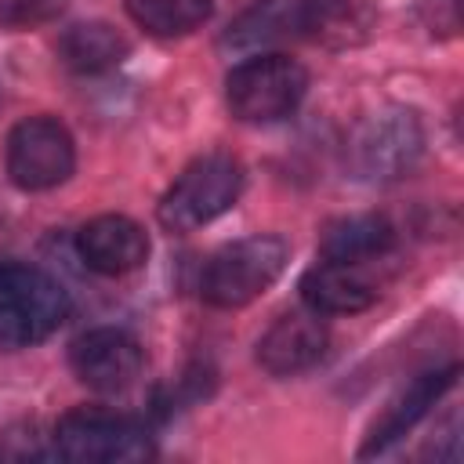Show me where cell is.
I'll list each match as a JSON object with an SVG mask.
<instances>
[{"instance_id":"1","label":"cell","mask_w":464,"mask_h":464,"mask_svg":"<svg viewBox=\"0 0 464 464\" xmlns=\"http://www.w3.org/2000/svg\"><path fill=\"white\" fill-rule=\"evenodd\" d=\"M69 319V294L36 265L0 261V348L47 341Z\"/></svg>"},{"instance_id":"2","label":"cell","mask_w":464,"mask_h":464,"mask_svg":"<svg viewBox=\"0 0 464 464\" xmlns=\"http://www.w3.org/2000/svg\"><path fill=\"white\" fill-rule=\"evenodd\" d=\"M424 152V127L413 109H377L362 116L344 141V167L359 181H399Z\"/></svg>"},{"instance_id":"3","label":"cell","mask_w":464,"mask_h":464,"mask_svg":"<svg viewBox=\"0 0 464 464\" xmlns=\"http://www.w3.org/2000/svg\"><path fill=\"white\" fill-rule=\"evenodd\" d=\"M286 261H290V246L279 236L236 239L218 254H210V261L203 265L199 297L214 308H243L257 301L283 276Z\"/></svg>"},{"instance_id":"4","label":"cell","mask_w":464,"mask_h":464,"mask_svg":"<svg viewBox=\"0 0 464 464\" xmlns=\"http://www.w3.org/2000/svg\"><path fill=\"white\" fill-rule=\"evenodd\" d=\"M54 453L72 464H138L156 453L138 417L102 406H76L54 424Z\"/></svg>"},{"instance_id":"5","label":"cell","mask_w":464,"mask_h":464,"mask_svg":"<svg viewBox=\"0 0 464 464\" xmlns=\"http://www.w3.org/2000/svg\"><path fill=\"white\" fill-rule=\"evenodd\" d=\"M304 91H308L304 65L279 51L250 54L225 76L228 109L243 123H276L290 116L301 105Z\"/></svg>"},{"instance_id":"6","label":"cell","mask_w":464,"mask_h":464,"mask_svg":"<svg viewBox=\"0 0 464 464\" xmlns=\"http://www.w3.org/2000/svg\"><path fill=\"white\" fill-rule=\"evenodd\" d=\"M243 192V167L228 152L192 160L160 199V221L170 232H192L236 207Z\"/></svg>"},{"instance_id":"7","label":"cell","mask_w":464,"mask_h":464,"mask_svg":"<svg viewBox=\"0 0 464 464\" xmlns=\"http://www.w3.org/2000/svg\"><path fill=\"white\" fill-rule=\"evenodd\" d=\"M76 167V145L65 123L51 116H29L7 134V174L25 192H47L62 185Z\"/></svg>"},{"instance_id":"8","label":"cell","mask_w":464,"mask_h":464,"mask_svg":"<svg viewBox=\"0 0 464 464\" xmlns=\"http://www.w3.org/2000/svg\"><path fill=\"white\" fill-rule=\"evenodd\" d=\"M141 362H145L141 344L116 326H94L80 334L69 348V366L80 377V384L102 395L130 388L141 373Z\"/></svg>"},{"instance_id":"9","label":"cell","mask_w":464,"mask_h":464,"mask_svg":"<svg viewBox=\"0 0 464 464\" xmlns=\"http://www.w3.org/2000/svg\"><path fill=\"white\" fill-rule=\"evenodd\" d=\"M457 377H460V366L450 362V366H431V370L417 373L406 388H399V392L388 399V406L377 413V420L370 424L359 457H377V453H384L388 446H395L402 435H410V431L428 417V410L457 384Z\"/></svg>"},{"instance_id":"10","label":"cell","mask_w":464,"mask_h":464,"mask_svg":"<svg viewBox=\"0 0 464 464\" xmlns=\"http://www.w3.org/2000/svg\"><path fill=\"white\" fill-rule=\"evenodd\" d=\"M76 254L98 276H127L145 265L149 236L123 214H98L76 232Z\"/></svg>"},{"instance_id":"11","label":"cell","mask_w":464,"mask_h":464,"mask_svg":"<svg viewBox=\"0 0 464 464\" xmlns=\"http://www.w3.org/2000/svg\"><path fill=\"white\" fill-rule=\"evenodd\" d=\"M326 326L315 312H290L276 319L257 341V362L272 377H294L312 370L326 355Z\"/></svg>"},{"instance_id":"12","label":"cell","mask_w":464,"mask_h":464,"mask_svg":"<svg viewBox=\"0 0 464 464\" xmlns=\"http://www.w3.org/2000/svg\"><path fill=\"white\" fill-rule=\"evenodd\" d=\"M377 14L366 0H297V36L330 51L370 40Z\"/></svg>"},{"instance_id":"13","label":"cell","mask_w":464,"mask_h":464,"mask_svg":"<svg viewBox=\"0 0 464 464\" xmlns=\"http://www.w3.org/2000/svg\"><path fill=\"white\" fill-rule=\"evenodd\" d=\"M301 297L315 315H355L377 301V286L359 272V265L323 257L301 276Z\"/></svg>"},{"instance_id":"14","label":"cell","mask_w":464,"mask_h":464,"mask_svg":"<svg viewBox=\"0 0 464 464\" xmlns=\"http://www.w3.org/2000/svg\"><path fill=\"white\" fill-rule=\"evenodd\" d=\"M395 246V225L384 214H352L341 221H330L319 236V254L326 261L362 265Z\"/></svg>"},{"instance_id":"15","label":"cell","mask_w":464,"mask_h":464,"mask_svg":"<svg viewBox=\"0 0 464 464\" xmlns=\"http://www.w3.org/2000/svg\"><path fill=\"white\" fill-rule=\"evenodd\" d=\"M127 51H130L127 36L116 33L109 22H80V25L65 29L58 40V58L72 72H83V76L120 65L127 58Z\"/></svg>"},{"instance_id":"16","label":"cell","mask_w":464,"mask_h":464,"mask_svg":"<svg viewBox=\"0 0 464 464\" xmlns=\"http://www.w3.org/2000/svg\"><path fill=\"white\" fill-rule=\"evenodd\" d=\"M294 36H297V0H257L228 25L221 44L232 51H261L268 44Z\"/></svg>"},{"instance_id":"17","label":"cell","mask_w":464,"mask_h":464,"mask_svg":"<svg viewBox=\"0 0 464 464\" xmlns=\"http://www.w3.org/2000/svg\"><path fill=\"white\" fill-rule=\"evenodd\" d=\"M210 0H127V14L152 36H185L210 18Z\"/></svg>"},{"instance_id":"18","label":"cell","mask_w":464,"mask_h":464,"mask_svg":"<svg viewBox=\"0 0 464 464\" xmlns=\"http://www.w3.org/2000/svg\"><path fill=\"white\" fill-rule=\"evenodd\" d=\"M62 14V0H0V29H33Z\"/></svg>"}]
</instances>
